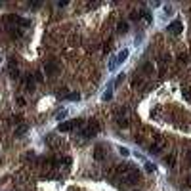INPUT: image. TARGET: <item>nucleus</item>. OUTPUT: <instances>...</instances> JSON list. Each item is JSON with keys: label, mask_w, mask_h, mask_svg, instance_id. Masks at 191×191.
I'll use <instances>...</instances> for the list:
<instances>
[{"label": "nucleus", "mask_w": 191, "mask_h": 191, "mask_svg": "<svg viewBox=\"0 0 191 191\" xmlns=\"http://www.w3.org/2000/svg\"><path fill=\"white\" fill-rule=\"evenodd\" d=\"M4 21H6L8 25H21V27H29V25H31V21H29V19H23V17H19V15H15V14L6 15V17H4Z\"/></svg>", "instance_id": "obj_1"}, {"label": "nucleus", "mask_w": 191, "mask_h": 191, "mask_svg": "<svg viewBox=\"0 0 191 191\" xmlns=\"http://www.w3.org/2000/svg\"><path fill=\"white\" fill-rule=\"evenodd\" d=\"M98 132H99V122L92 119V120L88 122V128L82 130V136H84V138H92V136H96Z\"/></svg>", "instance_id": "obj_2"}, {"label": "nucleus", "mask_w": 191, "mask_h": 191, "mask_svg": "<svg viewBox=\"0 0 191 191\" xmlns=\"http://www.w3.org/2000/svg\"><path fill=\"white\" fill-rule=\"evenodd\" d=\"M76 126H80V120H65V122H61V124L58 126V130L59 132H71L73 128H76Z\"/></svg>", "instance_id": "obj_3"}, {"label": "nucleus", "mask_w": 191, "mask_h": 191, "mask_svg": "<svg viewBox=\"0 0 191 191\" xmlns=\"http://www.w3.org/2000/svg\"><path fill=\"white\" fill-rule=\"evenodd\" d=\"M126 182L128 184H138L140 182V172H138V168H130L128 170V174H126Z\"/></svg>", "instance_id": "obj_4"}, {"label": "nucleus", "mask_w": 191, "mask_h": 191, "mask_svg": "<svg viewBox=\"0 0 191 191\" xmlns=\"http://www.w3.org/2000/svg\"><path fill=\"white\" fill-rule=\"evenodd\" d=\"M182 31H184V25H182V21H180V19L172 21V23L168 25V33H172V35H180Z\"/></svg>", "instance_id": "obj_5"}, {"label": "nucleus", "mask_w": 191, "mask_h": 191, "mask_svg": "<svg viewBox=\"0 0 191 191\" xmlns=\"http://www.w3.org/2000/svg\"><path fill=\"white\" fill-rule=\"evenodd\" d=\"M151 145H153V147H157V149L161 151V149L164 147V145H166V140H164V138L161 136V134H153V143H151Z\"/></svg>", "instance_id": "obj_6"}, {"label": "nucleus", "mask_w": 191, "mask_h": 191, "mask_svg": "<svg viewBox=\"0 0 191 191\" xmlns=\"http://www.w3.org/2000/svg\"><path fill=\"white\" fill-rule=\"evenodd\" d=\"M58 69H59V67H58V63H55V61H48V63H46V73H48V75L54 76L55 73H58Z\"/></svg>", "instance_id": "obj_7"}, {"label": "nucleus", "mask_w": 191, "mask_h": 191, "mask_svg": "<svg viewBox=\"0 0 191 191\" xmlns=\"http://www.w3.org/2000/svg\"><path fill=\"white\" fill-rule=\"evenodd\" d=\"M103 157H105V151H103V147H102V145H98V147H96V151H94V159H96V161H103Z\"/></svg>", "instance_id": "obj_8"}, {"label": "nucleus", "mask_w": 191, "mask_h": 191, "mask_svg": "<svg viewBox=\"0 0 191 191\" xmlns=\"http://www.w3.org/2000/svg\"><path fill=\"white\" fill-rule=\"evenodd\" d=\"M130 168H132V166H130L128 163H122V164H119V166H117V174H124V176H126Z\"/></svg>", "instance_id": "obj_9"}, {"label": "nucleus", "mask_w": 191, "mask_h": 191, "mask_svg": "<svg viewBox=\"0 0 191 191\" xmlns=\"http://www.w3.org/2000/svg\"><path fill=\"white\" fill-rule=\"evenodd\" d=\"M128 54H130V52H128L126 48H124V50H120V52L117 54V65H119V63H122V61H124V59L128 58Z\"/></svg>", "instance_id": "obj_10"}, {"label": "nucleus", "mask_w": 191, "mask_h": 191, "mask_svg": "<svg viewBox=\"0 0 191 191\" xmlns=\"http://www.w3.org/2000/svg\"><path fill=\"white\" fill-rule=\"evenodd\" d=\"M25 88L29 90V92H33V90H35V78H33L31 75L25 78Z\"/></svg>", "instance_id": "obj_11"}, {"label": "nucleus", "mask_w": 191, "mask_h": 191, "mask_svg": "<svg viewBox=\"0 0 191 191\" xmlns=\"http://www.w3.org/2000/svg\"><path fill=\"white\" fill-rule=\"evenodd\" d=\"M141 17L147 21V23H151V21H153V15H151V12H147V10H141Z\"/></svg>", "instance_id": "obj_12"}, {"label": "nucleus", "mask_w": 191, "mask_h": 191, "mask_svg": "<svg viewBox=\"0 0 191 191\" xmlns=\"http://www.w3.org/2000/svg\"><path fill=\"white\" fill-rule=\"evenodd\" d=\"M164 161H166V164H168V166H174V163H176V155H174V153L166 155V159H164Z\"/></svg>", "instance_id": "obj_13"}, {"label": "nucleus", "mask_w": 191, "mask_h": 191, "mask_svg": "<svg viewBox=\"0 0 191 191\" xmlns=\"http://www.w3.org/2000/svg\"><path fill=\"white\" fill-rule=\"evenodd\" d=\"M25 132H27V124H19V126L15 128V136H23Z\"/></svg>", "instance_id": "obj_14"}, {"label": "nucleus", "mask_w": 191, "mask_h": 191, "mask_svg": "<svg viewBox=\"0 0 191 191\" xmlns=\"http://www.w3.org/2000/svg\"><path fill=\"white\" fill-rule=\"evenodd\" d=\"M67 99H71V102H78V99H80V94H78V92H73V94H67Z\"/></svg>", "instance_id": "obj_15"}, {"label": "nucleus", "mask_w": 191, "mask_h": 191, "mask_svg": "<svg viewBox=\"0 0 191 191\" xmlns=\"http://www.w3.org/2000/svg\"><path fill=\"white\" fill-rule=\"evenodd\" d=\"M128 31V23H126V21H120V23H119V33H126Z\"/></svg>", "instance_id": "obj_16"}, {"label": "nucleus", "mask_w": 191, "mask_h": 191, "mask_svg": "<svg viewBox=\"0 0 191 191\" xmlns=\"http://www.w3.org/2000/svg\"><path fill=\"white\" fill-rule=\"evenodd\" d=\"M182 94H184V98L187 99V102H191V92H189L187 88H182Z\"/></svg>", "instance_id": "obj_17"}, {"label": "nucleus", "mask_w": 191, "mask_h": 191, "mask_svg": "<svg viewBox=\"0 0 191 191\" xmlns=\"http://www.w3.org/2000/svg\"><path fill=\"white\" fill-rule=\"evenodd\" d=\"M143 71L147 73V75H151V73H153V65H151V63H145V65H143Z\"/></svg>", "instance_id": "obj_18"}, {"label": "nucleus", "mask_w": 191, "mask_h": 191, "mask_svg": "<svg viewBox=\"0 0 191 191\" xmlns=\"http://www.w3.org/2000/svg\"><path fill=\"white\" fill-rule=\"evenodd\" d=\"M117 122H119V126H124V128L128 126V120H126L124 117H122V119H117Z\"/></svg>", "instance_id": "obj_19"}, {"label": "nucleus", "mask_w": 191, "mask_h": 191, "mask_svg": "<svg viewBox=\"0 0 191 191\" xmlns=\"http://www.w3.org/2000/svg\"><path fill=\"white\" fill-rule=\"evenodd\" d=\"M119 153H120L122 157H128V155H130V151H128L126 147H119Z\"/></svg>", "instance_id": "obj_20"}, {"label": "nucleus", "mask_w": 191, "mask_h": 191, "mask_svg": "<svg viewBox=\"0 0 191 191\" xmlns=\"http://www.w3.org/2000/svg\"><path fill=\"white\" fill-rule=\"evenodd\" d=\"M65 115H67V111H65V109H61V111H58V113H55V119H63Z\"/></svg>", "instance_id": "obj_21"}, {"label": "nucleus", "mask_w": 191, "mask_h": 191, "mask_svg": "<svg viewBox=\"0 0 191 191\" xmlns=\"http://www.w3.org/2000/svg\"><path fill=\"white\" fill-rule=\"evenodd\" d=\"M145 170H147V172H153V170H155V164H151V163H145Z\"/></svg>", "instance_id": "obj_22"}, {"label": "nucleus", "mask_w": 191, "mask_h": 191, "mask_svg": "<svg viewBox=\"0 0 191 191\" xmlns=\"http://www.w3.org/2000/svg\"><path fill=\"white\" fill-rule=\"evenodd\" d=\"M141 84V80H140V78H134V80H132V88H138Z\"/></svg>", "instance_id": "obj_23"}, {"label": "nucleus", "mask_w": 191, "mask_h": 191, "mask_svg": "<svg viewBox=\"0 0 191 191\" xmlns=\"http://www.w3.org/2000/svg\"><path fill=\"white\" fill-rule=\"evenodd\" d=\"M42 78H44V76H42V73H35V82H40Z\"/></svg>", "instance_id": "obj_24"}, {"label": "nucleus", "mask_w": 191, "mask_h": 191, "mask_svg": "<svg viewBox=\"0 0 191 191\" xmlns=\"http://www.w3.org/2000/svg\"><path fill=\"white\" fill-rule=\"evenodd\" d=\"M178 59L182 61V63H185V61H187V55H185V54H180V55H178Z\"/></svg>", "instance_id": "obj_25"}, {"label": "nucleus", "mask_w": 191, "mask_h": 191, "mask_svg": "<svg viewBox=\"0 0 191 191\" xmlns=\"http://www.w3.org/2000/svg\"><path fill=\"white\" fill-rule=\"evenodd\" d=\"M111 98H113V92H105V94H103V99H105V102H107V99H111Z\"/></svg>", "instance_id": "obj_26"}, {"label": "nucleus", "mask_w": 191, "mask_h": 191, "mask_svg": "<svg viewBox=\"0 0 191 191\" xmlns=\"http://www.w3.org/2000/svg\"><path fill=\"white\" fill-rule=\"evenodd\" d=\"M122 80H124V75H120V76H117V80H115V84H117V86H119V84H120V82H122Z\"/></svg>", "instance_id": "obj_27"}, {"label": "nucleus", "mask_w": 191, "mask_h": 191, "mask_svg": "<svg viewBox=\"0 0 191 191\" xmlns=\"http://www.w3.org/2000/svg\"><path fill=\"white\" fill-rule=\"evenodd\" d=\"M29 6H31V8H40V2H31Z\"/></svg>", "instance_id": "obj_28"}, {"label": "nucleus", "mask_w": 191, "mask_h": 191, "mask_svg": "<svg viewBox=\"0 0 191 191\" xmlns=\"http://www.w3.org/2000/svg\"><path fill=\"white\" fill-rule=\"evenodd\" d=\"M17 103L19 105H25V98H17Z\"/></svg>", "instance_id": "obj_29"}, {"label": "nucleus", "mask_w": 191, "mask_h": 191, "mask_svg": "<svg viewBox=\"0 0 191 191\" xmlns=\"http://www.w3.org/2000/svg\"><path fill=\"white\" fill-rule=\"evenodd\" d=\"M187 185H191V176H189V178H187Z\"/></svg>", "instance_id": "obj_30"}, {"label": "nucleus", "mask_w": 191, "mask_h": 191, "mask_svg": "<svg viewBox=\"0 0 191 191\" xmlns=\"http://www.w3.org/2000/svg\"><path fill=\"white\" fill-rule=\"evenodd\" d=\"M134 191H140V189H134Z\"/></svg>", "instance_id": "obj_31"}, {"label": "nucleus", "mask_w": 191, "mask_h": 191, "mask_svg": "<svg viewBox=\"0 0 191 191\" xmlns=\"http://www.w3.org/2000/svg\"><path fill=\"white\" fill-rule=\"evenodd\" d=\"M189 159H191V153H189Z\"/></svg>", "instance_id": "obj_32"}]
</instances>
